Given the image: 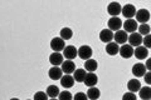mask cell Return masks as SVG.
I'll return each mask as SVG.
<instances>
[{
    "label": "cell",
    "instance_id": "27",
    "mask_svg": "<svg viewBox=\"0 0 151 100\" xmlns=\"http://www.w3.org/2000/svg\"><path fill=\"white\" fill-rule=\"evenodd\" d=\"M72 36H73V31L70 28H63V29L60 30V38H62L63 40H69Z\"/></svg>",
    "mask_w": 151,
    "mask_h": 100
},
{
    "label": "cell",
    "instance_id": "6",
    "mask_svg": "<svg viewBox=\"0 0 151 100\" xmlns=\"http://www.w3.org/2000/svg\"><path fill=\"white\" fill-rule=\"evenodd\" d=\"M63 56L67 60H73L76 56H78V49L73 45L65 46V49L63 50Z\"/></svg>",
    "mask_w": 151,
    "mask_h": 100
},
{
    "label": "cell",
    "instance_id": "17",
    "mask_svg": "<svg viewBox=\"0 0 151 100\" xmlns=\"http://www.w3.org/2000/svg\"><path fill=\"white\" fill-rule=\"evenodd\" d=\"M106 53L108 55H111V56L120 54V45L117 44V43H115V41L108 43V44L106 45Z\"/></svg>",
    "mask_w": 151,
    "mask_h": 100
},
{
    "label": "cell",
    "instance_id": "2",
    "mask_svg": "<svg viewBox=\"0 0 151 100\" xmlns=\"http://www.w3.org/2000/svg\"><path fill=\"white\" fill-rule=\"evenodd\" d=\"M122 26H124V30L127 33V34H134V33H136V30L139 29L137 21L134 20V19H127Z\"/></svg>",
    "mask_w": 151,
    "mask_h": 100
},
{
    "label": "cell",
    "instance_id": "11",
    "mask_svg": "<svg viewBox=\"0 0 151 100\" xmlns=\"http://www.w3.org/2000/svg\"><path fill=\"white\" fill-rule=\"evenodd\" d=\"M48 75L52 80H60L63 77V70L62 68H58V66H52L48 71Z\"/></svg>",
    "mask_w": 151,
    "mask_h": 100
},
{
    "label": "cell",
    "instance_id": "9",
    "mask_svg": "<svg viewBox=\"0 0 151 100\" xmlns=\"http://www.w3.org/2000/svg\"><path fill=\"white\" fill-rule=\"evenodd\" d=\"M144 38L142 35H140L139 33H134V34H130L129 35V44L132 46V48H137V46H141V43H142Z\"/></svg>",
    "mask_w": 151,
    "mask_h": 100
},
{
    "label": "cell",
    "instance_id": "19",
    "mask_svg": "<svg viewBox=\"0 0 151 100\" xmlns=\"http://www.w3.org/2000/svg\"><path fill=\"white\" fill-rule=\"evenodd\" d=\"M62 70H63L64 74L70 75L72 73L76 71V64L73 63L72 60H64L63 64H62Z\"/></svg>",
    "mask_w": 151,
    "mask_h": 100
},
{
    "label": "cell",
    "instance_id": "26",
    "mask_svg": "<svg viewBox=\"0 0 151 100\" xmlns=\"http://www.w3.org/2000/svg\"><path fill=\"white\" fill-rule=\"evenodd\" d=\"M139 93H140L141 100H150L151 99V88L150 87H142Z\"/></svg>",
    "mask_w": 151,
    "mask_h": 100
},
{
    "label": "cell",
    "instance_id": "4",
    "mask_svg": "<svg viewBox=\"0 0 151 100\" xmlns=\"http://www.w3.org/2000/svg\"><path fill=\"white\" fill-rule=\"evenodd\" d=\"M135 18H136V21L140 24H147V21L150 20V13L147 9H141V10H137Z\"/></svg>",
    "mask_w": 151,
    "mask_h": 100
},
{
    "label": "cell",
    "instance_id": "8",
    "mask_svg": "<svg viewBox=\"0 0 151 100\" xmlns=\"http://www.w3.org/2000/svg\"><path fill=\"white\" fill-rule=\"evenodd\" d=\"M92 53H93V51H92V48L88 46V45H82V46L78 49V56H79L81 59H83V60L91 59Z\"/></svg>",
    "mask_w": 151,
    "mask_h": 100
},
{
    "label": "cell",
    "instance_id": "24",
    "mask_svg": "<svg viewBox=\"0 0 151 100\" xmlns=\"http://www.w3.org/2000/svg\"><path fill=\"white\" fill-rule=\"evenodd\" d=\"M45 93L48 94V96L50 99H55L57 96H59V94H60L59 88L57 87V85H49V87L47 88V91Z\"/></svg>",
    "mask_w": 151,
    "mask_h": 100
},
{
    "label": "cell",
    "instance_id": "14",
    "mask_svg": "<svg viewBox=\"0 0 151 100\" xmlns=\"http://www.w3.org/2000/svg\"><path fill=\"white\" fill-rule=\"evenodd\" d=\"M134 51H135V49L130 44L121 45V48H120V54H121L122 58H125V59L131 58V56L134 55Z\"/></svg>",
    "mask_w": 151,
    "mask_h": 100
},
{
    "label": "cell",
    "instance_id": "32",
    "mask_svg": "<svg viewBox=\"0 0 151 100\" xmlns=\"http://www.w3.org/2000/svg\"><path fill=\"white\" fill-rule=\"evenodd\" d=\"M136 99L137 98H136L135 93H131V91H127L122 95V100H136Z\"/></svg>",
    "mask_w": 151,
    "mask_h": 100
},
{
    "label": "cell",
    "instance_id": "23",
    "mask_svg": "<svg viewBox=\"0 0 151 100\" xmlns=\"http://www.w3.org/2000/svg\"><path fill=\"white\" fill-rule=\"evenodd\" d=\"M86 75H87V71L84 70V69H76V71L73 73V78H74L76 82H78V83H84Z\"/></svg>",
    "mask_w": 151,
    "mask_h": 100
},
{
    "label": "cell",
    "instance_id": "5",
    "mask_svg": "<svg viewBox=\"0 0 151 100\" xmlns=\"http://www.w3.org/2000/svg\"><path fill=\"white\" fill-rule=\"evenodd\" d=\"M146 70L147 69H146L145 64H142V63H136L134 66H132V74H134V77H136V78L145 77V74L147 73Z\"/></svg>",
    "mask_w": 151,
    "mask_h": 100
},
{
    "label": "cell",
    "instance_id": "25",
    "mask_svg": "<svg viewBox=\"0 0 151 100\" xmlns=\"http://www.w3.org/2000/svg\"><path fill=\"white\" fill-rule=\"evenodd\" d=\"M87 96H88V99H89V100H97L98 98L101 96V91H100V89H97L96 87H93V88H88Z\"/></svg>",
    "mask_w": 151,
    "mask_h": 100
},
{
    "label": "cell",
    "instance_id": "35",
    "mask_svg": "<svg viewBox=\"0 0 151 100\" xmlns=\"http://www.w3.org/2000/svg\"><path fill=\"white\" fill-rule=\"evenodd\" d=\"M145 66H146V69H147L149 71H151V58H149L147 60H146Z\"/></svg>",
    "mask_w": 151,
    "mask_h": 100
},
{
    "label": "cell",
    "instance_id": "20",
    "mask_svg": "<svg viewBox=\"0 0 151 100\" xmlns=\"http://www.w3.org/2000/svg\"><path fill=\"white\" fill-rule=\"evenodd\" d=\"M76 83V80L73 77H70V75L68 74H65L62 77V79H60V84H62V87L65 88V89H69V88H72L73 85Z\"/></svg>",
    "mask_w": 151,
    "mask_h": 100
},
{
    "label": "cell",
    "instance_id": "7",
    "mask_svg": "<svg viewBox=\"0 0 151 100\" xmlns=\"http://www.w3.org/2000/svg\"><path fill=\"white\" fill-rule=\"evenodd\" d=\"M121 13L126 19H132L136 15L137 10H136L135 5H132V4H126L125 6H122V11Z\"/></svg>",
    "mask_w": 151,
    "mask_h": 100
},
{
    "label": "cell",
    "instance_id": "29",
    "mask_svg": "<svg viewBox=\"0 0 151 100\" xmlns=\"http://www.w3.org/2000/svg\"><path fill=\"white\" fill-rule=\"evenodd\" d=\"M33 100H49V96H48V94L44 93V91H38L34 94Z\"/></svg>",
    "mask_w": 151,
    "mask_h": 100
},
{
    "label": "cell",
    "instance_id": "28",
    "mask_svg": "<svg viewBox=\"0 0 151 100\" xmlns=\"http://www.w3.org/2000/svg\"><path fill=\"white\" fill-rule=\"evenodd\" d=\"M150 30H151V28L149 24H140V26H139V29H137V33L140 35H149L150 34Z\"/></svg>",
    "mask_w": 151,
    "mask_h": 100
},
{
    "label": "cell",
    "instance_id": "10",
    "mask_svg": "<svg viewBox=\"0 0 151 100\" xmlns=\"http://www.w3.org/2000/svg\"><path fill=\"white\" fill-rule=\"evenodd\" d=\"M107 25H108V29H110V30H112V31H113V30H115V31H119L124 24H122V21H121L120 18L113 16V18H111L110 20H108Z\"/></svg>",
    "mask_w": 151,
    "mask_h": 100
},
{
    "label": "cell",
    "instance_id": "16",
    "mask_svg": "<svg viewBox=\"0 0 151 100\" xmlns=\"http://www.w3.org/2000/svg\"><path fill=\"white\" fill-rule=\"evenodd\" d=\"M134 55H135V58H136V59L144 60V59L147 58V55H149V49H146L144 45L137 46V48L135 49V51H134Z\"/></svg>",
    "mask_w": 151,
    "mask_h": 100
},
{
    "label": "cell",
    "instance_id": "39",
    "mask_svg": "<svg viewBox=\"0 0 151 100\" xmlns=\"http://www.w3.org/2000/svg\"><path fill=\"white\" fill-rule=\"evenodd\" d=\"M150 100H151V99H150Z\"/></svg>",
    "mask_w": 151,
    "mask_h": 100
},
{
    "label": "cell",
    "instance_id": "22",
    "mask_svg": "<svg viewBox=\"0 0 151 100\" xmlns=\"http://www.w3.org/2000/svg\"><path fill=\"white\" fill-rule=\"evenodd\" d=\"M98 68V64L96 60L93 59H88L86 60V63H84V70L87 71V73H94V71L97 70Z\"/></svg>",
    "mask_w": 151,
    "mask_h": 100
},
{
    "label": "cell",
    "instance_id": "18",
    "mask_svg": "<svg viewBox=\"0 0 151 100\" xmlns=\"http://www.w3.org/2000/svg\"><path fill=\"white\" fill-rule=\"evenodd\" d=\"M113 35H115V34L112 33V30H110V29H103L100 33V39H101V41L108 44V43H111L113 40Z\"/></svg>",
    "mask_w": 151,
    "mask_h": 100
},
{
    "label": "cell",
    "instance_id": "13",
    "mask_svg": "<svg viewBox=\"0 0 151 100\" xmlns=\"http://www.w3.org/2000/svg\"><path fill=\"white\" fill-rule=\"evenodd\" d=\"M122 11V8L119 3H111V4H108V6H107V13L111 15V18L113 16H117L119 14H121Z\"/></svg>",
    "mask_w": 151,
    "mask_h": 100
},
{
    "label": "cell",
    "instance_id": "3",
    "mask_svg": "<svg viewBox=\"0 0 151 100\" xmlns=\"http://www.w3.org/2000/svg\"><path fill=\"white\" fill-rule=\"evenodd\" d=\"M113 40L115 43H117L119 45H125L127 41H129V34L125 30H119L115 33L113 35Z\"/></svg>",
    "mask_w": 151,
    "mask_h": 100
},
{
    "label": "cell",
    "instance_id": "21",
    "mask_svg": "<svg viewBox=\"0 0 151 100\" xmlns=\"http://www.w3.org/2000/svg\"><path fill=\"white\" fill-rule=\"evenodd\" d=\"M127 89H129L131 93L140 91V89H141L140 80H137V79H131V80H129V83H127Z\"/></svg>",
    "mask_w": 151,
    "mask_h": 100
},
{
    "label": "cell",
    "instance_id": "15",
    "mask_svg": "<svg viewBox=\"0 0 151 100\" xmlns=\"http://www.w3.org/2000/svg\"><path fill=\"white\" fill-rule=\"evenodd\" d=\"M98 83V77L94 73H87L86 79H84V85L88 88H93L96 87Z\"/></svg>",
    "mask_w": 151,
    "mask_h": 100
},
{
    "label": "cell",
    "instance_id": "12",
    "mask_svg": "<svg viewBox=\"0 0 151 100\" xmlns=\"http://www.w3.org/2000/svg\"><path fill=\"white\" fill-rule=\"evenodd\" d=\"M63 54H60V53H52L49 55V63L53 65V66H59V65H62L63 64Z\"/></svg>",
    "mask_w": 151,
    "mask_h": 100
},
{
    "label": "cell",
    "instance_id": "37",
    "mask_svg": "<svg viewBox=\"0 0 151 100\" xmlns=\"http://www.w3.org/2000/svg\"><path fill=\"white\" fill-rule=\"evenodd\" d=\"M50 100H57V99H50Z\"/></svg>",
    "mask_w": 151,
    "mask_h": 100
},
{
    "label": "cell",
    "instance_id": "38",
    "mask_svg": "<svg viewBox=\"0 0 151 100\" xmlns=\"http://www.w3.org/2000/svg\"><path fill=\"white\" fill-rule=\"evenodd\" d=\"M28 100H30V99H28Z\"/></svg>",
    "mask_w": 151,
    "mask_h": 100
},
{
    "label": "cell",
    "instance_id": "33",
    "mask_svg": "<svg viewBox=\"0 0 151 100\" xmlns=\"http://www.w3.org/2000/svg\"><path fill=\"white\" fill-rule=\"evenodd\" d=\"M73 100H88V96L84 93H77L73 96Z\"/></svg>",
    "mask_w": 151,
    "mask_h": 100
},
{
    "label": "cell",
    "instance_id": "1",
    "mask_svg": "<svg viewBox=\"0 0 151 100\" xmlns=\"http://www.w3.org/2000/svg\"><path fill=\"white\" fill-rule=\"evenodd\" d=\"M65 40H63L60 36L58 38H53L50 41V48L52 50H54L55 53H60V50H64L65 49Z\"/></svg>",
    "mask_w": 151,
    "mask_h": 100
},
{
    "label": "cell",
    "instance_id": "31",
    "mask_svg": "<svg viewBox=\"0 0 151 100\" xmlns=\"http://www.w3.org/2000/svg\"><path fill=\"white\" fill-rule=\"evenodd\" d=\"M142 44L146 49H151V34L144 36V40H142Z\"/></svg>",
    "mask_w": 151,
    "mask_h": 100
},
{
    "label": "cell",
    "instance_id": "30",
    "mask_svg": "<svg viewBox=\"0 0 151 100\" xmlns=\"http://www.w3.org/2000/svg\"><path fill=\"white\" fill-rule=\"evenodd\" d=\"M59 99L58 100H73V95L70 94L68 90H64V91H62L59 94Z\"/></svg>",
    "mask_w": 151,
    "mask_h": 100
},
{
    "label": "cell",
    "instance_id": "36",
    "mask_svg": "<svg viewBox=\"0 0 151 100\" xmlns=\"http://www.w3.org/2000/svg\"><path fill=\"white\" fill-rule=\"evenodd\" d=\"M10 100H19V99H17V98H13V99H10Z\"/></svg>",
    "mask_w": 151,
    "mask_h": 100
},
{
    "label": "cell",
    "instance_id": "34",
    "mask_svg": "<svg viewBox=\"0 0 151 100\" xmlns=\"http://www.w3.org/2000/svg\"><path fill=\"white\" fill-rule=\"evenodd\" d=\"M144 79H145V83H146V84H147V85H151V71H149V73H146V74H145Z\"/></svg>",
    "mask_w": 151,
    "mask_h": 100
}]
</instances>
